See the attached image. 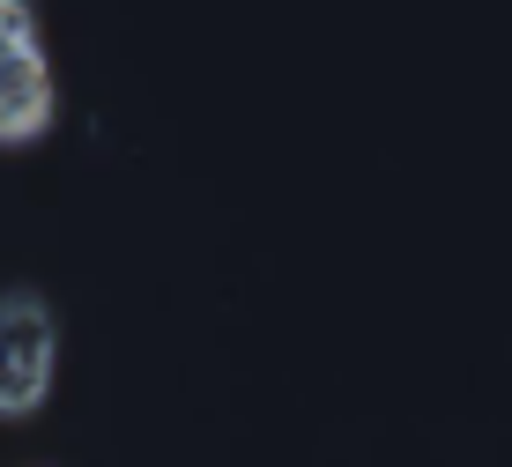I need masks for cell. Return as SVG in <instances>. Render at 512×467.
Wrapping results in <instances>:
<instances>
[{"label":"cell","instance_id":"6da1fadb","mask_svg":"<svg viewBox=\"0 0 512 467\" xmlns=\"http://www.w3.org/2000/svg\"><path fill=\"white\" fill-rule=\"evenodd\" d=\"M52 356H60V319L45 290H0V416H30L52 393Z\"/></svg>","mask_w":512,"mask_h":467},{"label":"cell","instance_id":"7a4b0ae2","mask_svg":"<svg viewBox=\"0 0 512 467\" xmlns=\"http://www.w3.org/2000/svg\"><path fill=\"white\" fill-rule=\"evenodd\" d=\"M52 127V60L30 0H0V141H38Z\"/></svg>","mask_w":512,"mask_h":467}]
</instances>
